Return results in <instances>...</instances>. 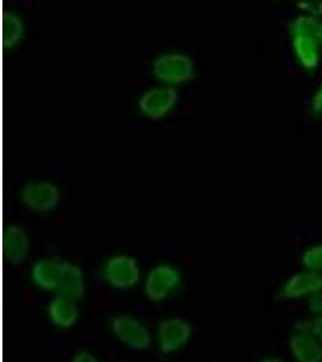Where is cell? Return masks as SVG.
I'll return each instance as SVG.
<instances>
[{"label":"cell","instance_id":"6da1fadb","mask_svg":"<svg viewBox=\"0 0 322 362\" xmlns=\"http://www.w3.org/2000/svg\"><path fill=\"white\" fill-rule=\"evenodd\" d=\"M104 278L114 288H129L139 281L141 272L136 259L129 256H115L107 261Z\"/></svg>","mask_w":322,"mask_h":362},{"label":"cell","instance_id":"9a60e30c","mask_svg":"<svg viewBox=\"0 0 322 362\" xmlns=\"http://www.w3.org/2000/svg\"><path fill=\"white\" fill-rule=\"evenodd\" d=\"M303 261L308 268L322 269V245L310 249L304 255Z\"/></svg>","mask_w":322,"mask_h":362},{"label":"cell","instance_id":"52a82bcc","mask_svg":"<svg viewBox=\"0 0 322 362\" xmlns=\"http://www.w3.org/2000/svg\"><path fill=\"white\" fill-rule=\"evenodd\" d=\"M22 197L30 209L50 210L57 204L59 194L49 182H32L25 186Z\"/></svg>","mask_w":322,"mask_h":362},{"label":"cell","instance_id":"8992f818","mask_svg":"<svg viewBox=\"0 0 322 362\" xmlns=\"http://www.w3.org/2000/svg\"><path fill=\"white\" fill-rule=\"evenodd\" d=\"M178 98L173 88H155L139 99V107L143 112L153 119H158L168 112Z\"/></svg>","mask_w":322,"mask_h":362},{"label":"cell","instance_id":"ac0fdd59","mask_svg":"<svg viewBox=\"0 0 322 362\" xmlns=\"http://www.w3.org/2000/svg\"><path fill=\"white\" fill-rule=\"evenodd\" d=\"M73 362H100L93 355L87 353V351H80L75 355Z\"/></svg>","mask_w":322,"mask_h":362},{"label":"cell","instance_id":"9c48e42d","mask_svg":"<svg viewBox=\"0 0 322 362\" xmlns=\"http://www.w3.org/2000/svg\"><path fill=\"white\" fill-rule=\"evenodd\" d=\"M322 288V276L318 273L296 274L282 288V296L286 298H299L306 295H315Z\"/></svg>","mask_w":322,"mask_h":362},{"label":"cell","instance_id":"7c38bea8","mask_svg":"<svg viewBox=\"0 0 322 362\" xmlns=\"http://www.w3.org/2000/svg\"><path fill=\"white\" fill-rule=\"evenodd\" d=\"M49 313L54 325L64 329L74 326L79 317V309L75 305L74 300L63 296H57L52 300Z\"/></svg>","mask_w":322,"mask_h":362},{"label":"cell","instance_id":"4fadbf2b","mask_svg":"<svg viewBox=\"0 0 322 362\" xmlns=\"http://www.w3.org/2000/svg\"><path fill=\"white\" fill-rule=\"evenodd\" d=\"M8 255L10 262L13 266H20L25 262V259L28 257L29 240L27 235L22 228L17 226H13L8 232Z\"/></svg>","mask_w":322,"mask_h":362},{"label":"cell","instance_id":"3957f363","mask_svg":"<svg viewBox=\"0 0 322 362\" xmlns=\"http://www.w3.org/2000/svg\"><path fill=\"white\" fill-rule=\"evenodd\" d=\"M192 326L182 319H169L158 324V341L163 353H174L186 344Z\"/></svg>","mask_w":322,"mask_h":362},{"label":"cell","instance_id":"277c9868","mask_svg":"<svg viewBox=\"0 0 322 362\" xmlns=\"http://www.w3.org/2000/svg\"><path fill=\"white\" fill-rule=\"evenodd\" d=\"M179 283V272L170 266H158L150 272L145 281L144 291L150 300H165Z\"/></svg>","mask_w":322,"mask_h":362},{"label":"cell","instance_id":"7a4b0ae2","mask_svg":"<svg viewBox=\"0 0 322 362\" xmlns=\"http://www.w3.org/2000/svg\"><path fill=\"white\" fill-rule=\"evenodd\" d=\"M112 332L124 344L136 349H148L151 346V334L149 329L141 325L139 321L127 315H119L112 321Z\"/></svg>","mask_w":322,"mask_h":362},{"label":"cell","instance_id":"5bb4252c","mask_svg":"<svg viewBox=\"0 0 322 362\" xmlns=\"http://www.w3.org/2000/svg\"><path fill=\"white\" fill-rule=\"evenodd\" d=\"M5 33H6V42L8 45H13L15 42H18L23 35V23H22L21 18L13 13L8 15L6 18Z\"/></svg>","mask_w":322,"mask_h":362},{"label":"cell","instance_id":"e0dca14e","mask_svg":"<svg viewBox=\"0 0 322 362\" xmlns=\"http://www.w3.org/2000/svg\"><path fill=\"white\" fill-rule=\"evenodd\" d=\"M308 308L314 314H322V293H315L308 300Z\"/></svg>","mask_w":322,"mask_h":362},{"label":"cell","instance_id":"8fae6325","mask_svg":"<svg viewBox=\"0 0 322 362\" xmlns=\"http://www.w3.org/2000/svg\"><path fill=\"white\" fill-rule=\"evenodd\" d=\"M59 296L66 297L69 300H80L85 293L83 272L74 264L64 262L62 276L57 288Z\"/></svg>","mask_w":322,"mask_h":362},{"label":"cell","instance_id":"ba28073f","mask_svg":"<svg viewBox=\"0 0 322 362\" xmlns=\"http://www.w3.org/2000/svg\"><path fill=\"white\" fill-rule=\"evenodd\" d=\"M290 348L297 362H322V343L306 331L290 338Z\"/></svg>","mask_w":322,"mask_h":362},{"label":"cell","instance_id":"5b68a950","mask_svg":"<svg viewBox=\"0 0 322 362\" xmlns=\"http://www.w3.org/2000/svg\"><path fill=\"white\" fill-rule=\"evenodd\" d=\"M153 74L165 81H182L192 74V62L184 54H165L153 61Z\"/></svg>","mask_w":322,"mask_h":362},{"label":"cell","instance_id":"30bf717a","mask_svg":"<svg viewBox=\"0 0 322 362\" xmlns=\"http://www.w3.org/2000/svg\"><path fill=\"white\" fill-rule=\"evenodd\" d=\"M63 266L64 262H61L54 257L37 262L33 268V279L35 284L45 290L57 291L59 279L62 276Z\"/></svg>","mask_w":322,"mask_h":362},{"label":"cell","instance_id":"d6986e66","mask_svg":"<svg viewBox=\"0 0 322 362\" xmlns=\"http://www.w3.org/2000/svg\"><path fill=\"white\" fill-rule=\"evenodd\" d=\"M261 362H285L280 360V358H265V360H262Z\"/></svg>","mask_w":322,"mask_h":362},{"label":"cell","instance_id":"2e32d148","mask_svg":"<svg viewBox=\"0 0 322 362\" xmlns=\"http://www.w3.org/2000/svg\"><path fill=\"white\" fill-rule=\"evenodd\" d=\"M299 331H310L322 343V315L315 317L314 320L306 322H298L294 325Z\"/></svg>","mask_w":322,"mask_h":362}]
</instances>
